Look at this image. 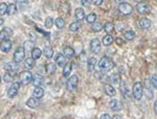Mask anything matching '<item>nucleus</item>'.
<instances>
[{
  "label": "nucleus",
  "instance_id": "nucleus-16",
  "mask_svg": "<svg viewBox=\"0 0 157 119\" xmlns=\"http://www.w3.org/2000/svg\"><path fill=\"white\" fill-rule=\"evenodd\" d=\"M4 69L6 71H11V72H17L19 69V66L18 63L16 62H11V63H7V64L4 66Z\"/></svg>",
  "mask_w": 157,
  "mask_h": 119
},
{
  "label": "nucleus",
  "instance_id": "nucleus-34",
  "mask_svg": "<svg viewBox=\"0 0 157 119\" xmlns=\"http://www.w3.org/2000/svg\"><path fill=\"white\" fill-rule=\"evenodd\" d=\"M121 93H123L124 96H129V88L127 86V84L125 82H121Z\"/></svg>",
  "mask_w": 157,
  "mask_h": 119
},
{
  "label": "nucleus",
  "instance_id": "nucleus-50",
  "mask_svg": "<svg viewBox=\"0 0 157 119\" xmlns=\"http://www.w3.org/2000/svg\"><path fill=\"white\" fill-rule=\"evenodd\" d=\"M115 2H117V3H123V2H125V0H114Z\"/></svg>",
  "mask_w": 157,
  "mask_h": 119
},
{
  "label": "nucleus",
  "instance_id": "nucleus-46",
  "mask_svg": "<svg viewBox=\"0 0 157 119\" xmlns=\"http://www.w3.org/2000/svg\"><path fill=\"white\" fill-rule=\"evenodd\" d=\"M110 118H111L110 114H103V115H101V119H110Z\"/></svg>",
  "mask_w": 157,
  "mask_h": 119
},
{
  "label": "nucleus",
  "instance_id": "nucleus-11",
  "mask_svg": "<svg viewBox=\"0 0 157 119\" xmlns=\"http://www.w3.org/2000/svg\"><path fill=\"white\" fill-rule=\"evenodd\" d=\"M12 45H13V43L10 39L2 40V42L0 43V50H1L2 52H4V54H6V52H9L10 50H11Z\"/></svg>",
  "mask_w": 157,
  "mask_h": 119
},
{
  "label": "nucleus",
  "instance_id": "nucleus-49",
  "mask_svg": "<svg viewBox=\"0 0 157 119\" xmlns=\"http://www.w3.org/2000/svg\"><path fill=\"white\" fill-rule=\"evenodd\" d=\"M29 0H16L17 3H25V2H27Z\"/></svg>",
  "mask_w": 157,
  "mask_h": 119
},
{
  "label": "nucleus",
  "instance_id": "nucleus-39",
  "mask_svg": "<svg viewBox=\"0 0 157 119\" xmlns=\"http://www.w3.org/2000/svg\"><path fill=\"white\" fill-rule=\"evenodd\" d=\"M45 69H46V72L48 73V74H52V73L56 71V65L54 64V63L47 64L46 67H45Z\"/></svg>",
  "mask_w": 157,
  "mask_h": 119
},
{
  "label": "nucleus",
  "instance_id": "nucleus-36",
  "mask_svg": "<svg viewBox=\"0 0 157 119\" xmlns=\"http://www.w3.org/2000/svg\"><path fill=\"white\" fill-rule=\"evenodd\" d=\"M110 80L112 84H114V85H118V84H121V76L120 74H117V73H115V74H112L110 76Z\"/></svg>",
  "mask_w": 157,
  "mask_h": 119
},
{
  "label": "nucleus",
  "instance_id": "nucleus-14",
  "mask_svg": "<svg viewBox=\"0 0 157 119\" xmlns=\"http://www.w3.org/2000/svg\"><path fill=\"white\" fill-rule=\"evenodd\" d=\"M26 106L30 109H36L40 106V100L39 98H36V97H30L29 98V100L26 101Z\"/></svg>",
  "mask_w": 157,
  "mask_h": 119
},
{
  "label": "nucleus",
  "instance_id": "nucleus-37",
  "mask_svg": "<svg viewBox=\"0 0 157 119\" xmlns=\"http://www.w3.org/2000/svg\"><path fill=\"white\" fill-rule=\"evenodd\" d=\"M55 24L59 29H62V28H64V27H65V21H64V19H62V18L56 19Z\"/></svg>",
  "mask_w": 157,
  "mask_h": 119
},
{
  "label": "nucleus",
  "instance_id": "nucleus-6",
  "mask_svg": "<svg viewBox=\"0 0 157 119\" xmlns=\"http://www.w3.org/2000/svg\"><path fill=\"white\" fill-rule=\"evenodd\" d=\"M152 84L150 82V80H146L144 83L143 87H144V94H146V97L148 99H152L153 98V90H152Z\"/></svg>",
  "mask_w": 157,
  "mask_h": 119
},
{
  "label": "nucleus",
  "instance_id": "nucleus-27",
  "mask_svg": "<svg viewBox=\"0 0 157 119\" xmlns=\"http://www.w3.org/2000/svg\"><path fill=\"white\" fill-rule=\"evenodd\" d=\"M41 55H42V50L38 47H34V49L32 50V58L33 59L36 61L38 59H40Z\"/></svg>",
  "mask_w": 157,
  "mask_h": 119
},
{
  "label": "nucleus",
  "instance_id": "nucleus-30",
  "mask_svg": "<svg viewBox=\"0 0 157 119\" xmlns=\"http://www.w3.org/2000/svg\"><path fill=\"white\" fill-rule=\"evenodd\" d=\"M104 30H105L107 34H110L111 35V32L114 30V24L113 23H111V22H107V23H105L104 24Z\"/></svg>",
  "mask_w": 157,
  "mask_h": 119
},
{
  "label": "nucleus",
  "instance_id": "nucleus-44",
  "mask_svg": "<svg viewBox=\"0 0 157 119\" xmlns=\"http://www.w3.org/2000/svg\"><path fill=\"white\" fill-rule=\"evenodd\" d=\"M115 43L117 45H120V46H121V45H124V43H125V42L123 41V39H121V38H116V39H115Z\"/></svg>",
  "mask_w": 157,
  "mask_h": 119
},
{
  "label": "nucleus",
  "instance_id": "nucleus-41",
  "mask_svg": "<svg viewBox=\"0 0 157 119\" xmlns=\"http://www.w3.org/2000/svg\"><path fill=\"white\" fill-rule=\"evenodd\" d=\"M6 9H7V4L4 2L0 3V16H3L4 14H6Z\"/></svg>",
  "mask_w": 157,
  "mask_h": 119
},
{
  "label": "nucleus",
  "instance_id": "nucleus-43",
  "mask_svg": "<svg viewBox=\"0 0 157 119\" xmlns=\"http://www.w3.org/2000/svg\"><path fill=\"white\" fill-rule=\"evenodd\" d=\"M52 25H54V19H52V17L46 18V20H45V27H46V28H52Z\"/></svg>",
  "mask_w": 157,
  "mask_h": 119
},
{
  "label": "nucleus",
  "instance_id": "nucleus-26",
  "mask_svg": "<svg viewBox=\"0 0 157 119\" xmlns=\"http://www.w3.org/2000/svg\"><path fill=\"white\" fill-rule=\"evenodd\" d=\"M113 41H114V39L112 38V36H111L110 34H107L103 38L102 43H103V45H105V46H110V45L113 43Z\"/></svg>",
  "mask_w": 157,
  "mask_h": 119
},
{
  "label": "nucleus",
  "instance_id": "nucleus-4",
  "mask_svg": "<svg viewBox=\"0 0 157 119\" xmlns=\"http://www.w3.org/2000/svg\"><path fill=\"white\" fill-rule=\"evenodd\" d=\"M25 59V50L23 47H18L14 52V62L21 63L23 62Z\"/></svg>",
  "mask_w": 157,
  "mask_h": 119
},
{
  "label": "nucleus",
  "instance_id": "nucleus-3",
  "mask_svg": "<svg viewBox=\"0 0 157 119\" xmlns=\"http://www.w3.org/2000/svg\"><path fill=\"white\" fill-rule=\"evenodd\" d=\"M118 12L124 16H129V15L132 14L133 6L128 2H123V3H120V6H118Z\"/></svg>",
  "mask_w": 157,
  "mask_h": 119
},
{
  "label": "nucleus",
  "instance_id": "nucleus-7",
  "mask_svg": "<svg viewBox=\"0 0 157 119\" xmlns=\"http://www.w3.org/2000/svg\"><path fill=\"white\" fill-rule=\"evenodd\" d=\"M32 78L33 74L29 70L20 73V84H22V85H29V83H32Z\"/></svg>",
  "mask_w": 157,
  "mask_h": 119
},
{
  "label": "nucleus",
  "instance_id": "nucleus-29",
  "mask_svg": "<svg viewBox=\"0 0 157 119\" xmlns=\"http://www.w3.org/2000/svg\"><path fill=\"white\" fill-rule=\"evenodd\" d=\"M63 54L65 55V57L67 58V59H70V58H72L73 55H75V50L72 49L71 47H65L64 48V51H63Z\"/></svg>",
  "mask_w": 157,
  "mask_h": 119
},
{
  "label": "nucleus",
  "instance_id": "nucleus-25",
  "mask_svg": "<svg viewBox=\"0 0 157 119\" xmlns=\"http://www.w3.org/2000/svg\"><path fill=\"white\" fill-rule=\"evenodd\" d=\"M35 67V60L33 58H29L24 62V68L26 70H32Z\"/></svg>",
  "mask_w": 157,
  "mask_h": 119
},
{
  "label": "nucleus",
  "instance_id": "nucleus-52",
  "mask_svg": "<svg viewBox=\"0 0 157 119\" xmlns=\"http://www.w3.org/2000/svg\"><path fill=\"white\" fill-rule=\"evenodd\" d=\"M135 1H137L139 3V2H144V0H135Z\"/></svg>",
  "mask_w": 157,
  "mask_h": 119
},
{
  "label": "nucleus",
  "instance_id": "nucleus-15",
  "mask_svg": "<svg viewBox=\"0 0 157 119\" xmlns=\"http://www.w3.org/2000/svg\"><path fill=\"white\" fill-rule=\"evenodd\" d=\"M138 24H139V27H140L141 29H148L151 27L152 22H151V20L148 19V18H141L140 20H139Z\"/></svg>",
  "mask_w": 157,
  "mask_h": 119
},
{
  "label": "nucleus",
  "instance_id": "nucleus-9",
  "mask_svg": "<svg viewBox=\"0 0 157 119\" xmlns=\"http://www.w3.org/2000/svg\"><path fill=\"white\" fill-rule=\"evenodd\" d=\"M109 108H110L112 111H114V112H117V111L123 110L124 105H123V102H121V100L112 99L110 102H109Z\"/></svg>",
  "mask_w": 157,
  "mask_h": 119
},
{
  "label": "nucleus",
  "instance_id": "nucleus-40",
  "mask_svg": "<svg viewBox=\"0 0 157 119\" xmlns=\"http://www.w3.org/2000/svg\"><path fill=\"white\" fill-rule=\"evenodd\" d=\"M78 28H80V23H78V21L72 22V23L69 25V30H70V32H78Z\"/></svg>",
  "mask_w": 157,
  "mask_h": 119
},
{
  "label": "nucleus",
  "instance_id": "nucleus-23",
  "mask_svg": "<svg viewBox=\"0 0 157 119\" xmlns=\"http://www.w3.org/2000/svg\"><path fill=\"white\" fill-rule=\"evenodd\" d=\"M43 54H44L45 58H47V59H50V58H52V55H54V49H52L50 46H45L44 49H43Z\"/></svg>",
  "mask_w": 157,
  "mask_h": 119
},
{
  "label": "nucleus",
  "instance_id": "nucleus-53",
  "mask_svg": "<svg viewBox=\"0 0 157 119\" xmlns=\"http://www.w3.org/2000/svg\"><path fill=\"white\" fill-rule=\"evenodd\" d=\"M0 83H1V78H0Z\"/></svg>",
  "mask_w": 157,
  "mask_h": 119
},
{
  "label": "nucleus",
  "instance_id": "nucleus-42",
  "mask_svg": "<svg viewBox=\"0 0 157 119\" xmlns=\"http://www.w3.org/2000/svg\"><path fill=\"white\" fill-rule=\"evenodd\" d=\"M150 82L152 84V86H153L154 89L157 90V73H155V74H153L150 78Z\"/></svg>",
  "mask_w": 157,
  "mask_h": 119
},
{
  "label": "nucleus",
  "instance_id": "nucleus-13",
  "mask_svg": "<svg viewBox=\"0 0 157 119\" xmlns=\"http://www.w3.org/2000/svg\"><path fill=\"white\" fill-rule=\"evenodd\" d=\"M13 35V29L11 27H3L0 32V40L10 39Z\"/></svg>",
  "mask_w": 157,
  "mask_h": 119
},
{
  "label": "nucleus",
  "instance_id": "nucleus-5",
  "mask_svg": "<svg viewBox=\"0 0 157 119\" xmlns=\"http://www.w3.org/2000/svg\"><path fill=\"white\" fill-rule=\"evenodd\" d=\"M78 77L77 76V75H72V76H70L69 78H68L67 84H66L67 90L70 91V92L75 91L78 87Z\"/></svg>",
  "mask_w": 157,
  "mask_h": 119
},
{
  "label": "nucleus",
  "instance_id": "nucleus-35",
  "mask_svg": "<svg viewBox=\"0 0 157 119\" xmlns=\"http://www.w3.org/2000/svg\"><path fill=\"white\" fill-rule=\"evenodd\" d=\"M104 25L101 23V22H93L92 23V32H98L103 29Z\"/></svg>",
  "mask_w": 157,
  "mask_h": 119
},
{
  "label": "nucleus",
  "instance_id": "nucleus-33",
  "mask_svg": "<svg viewBox=\"0 0 157 119\" xmlns=\"http://www.w3.org/2000/svg\"><path fill=\"white\" fill-rule=\"evenodd\" d=\"M34 47H35V45L33 41H25L23 44V48L25 51H32V50L34 49Z\"/></svg>",
  "mask_w": 157,
  "mask_h": 119
},
{
  "label": "nucleus",
  "instance_id": "nucleus-24",
  "mask_svg": "<svg viewBox=\"0 0 157 119\" xmlns=\"http://www.w3.org/2000/svg\"><path fill=\"white\" fill-rule=\"evenodd\" d=\"M18 11V9H17V6L15 3H10L9 6H7V9H6V14L9 15V16H13V15H15Z\"/></svg>",
  "mask_w": 157,
  "mask_h": 119
},
{
  "label": "nucleus",
  "instance_id": "nucleus-47",
  "mask_svg": "<svg viewBox=\"0 0 157 119\" xmlns=\"http://www.w3.org/2000/svg\"><path fill=\"white\" fill-rule=\"evenodd\" d=\"M92 0H82V4L83 6H88Z\"/></svg>",
  "mask_w": 157,
  "mask_h": 119
},
{
  "label": "nucleus",
  "instance_id": "nucleus-2",
  "mask_svg": "<svg viewBox=\"0 0 157 119\" xmlns=\"http://www.w3.org/2000/svg\"><path fill=\"white\" fill-rule=\"evenodd\" d=\"M132 94L134 96L136 100H140L143 98L144 95V87H143V84L140 82H136L133 85V89H132Z\"/></svg>",
  "mask_w": 157,
  "mask_h": 119
},
{
  "label": "nucleus",
  "instance_id": "nucleus-22",
  "mask_svg": "<svg viewBox=\"0 0 157 119\" xmlns=\"http://www.w3.org/2000/svg\"><path fill=\"white\" fill-rule=\"evenodd\" d=\"M33 96L36 98H42L43 96H44V89L43 88H41L39 86V87H36L34 89V92H33Z\"/></svg>",
  "mask_w": 157,
  "mask_h": 119
},
{
  "label": "nucleus",
  "instance_id": "nucleus-28",
  "mask_svg": "<svg viewBox=\"0 0 157 119\" xmlns=\"http://www.w3.org/2000/svg\"><path fill=\"white\" fill-rule=\"evenodd\" d=\"M95 65H97V60H95V58H89L87 61V69L88 71H92L93 69H94Z\"/></svg>",
  "mask_w": 157,
  "mask_h": 119
},
{
  "label": "nucleus",
  "instance_id": "nucleus-21",
  "mask_svg": "<svg viewBox=\"0 0 157 119\" xmlns=\"http://www.w3.org/2000/svg\"><path fill=\"white\" fill-rule=\"evenodd\" d=\"M73 65H75V63H69V64L64 66V69H63V76L64 77L69 76L70 73H71L72 68H73Z\"/></svg>",
  "mask_w": 157,
  "mask_h": 119
},
{
  "label": "nucleus",
  "instance_id": "nucleus-31",
  "mask_svg": "<svg viewBox=\"0 0 157 119\" xmlns=\"http://www.w3.org/2000/svg\"><path fill=\"white\" fill-rule=\"evenodd\" d=\"M15 73H16V72L7 71L6 74H4V76H3L4 82H6V83H11V82H13V80H14V77H15Z\"/></svg>",
  "mask_w": 157,
  "mask_h": 119
},
{
  "label": "nucleus",
  "instance_id": "nucleus-12",
  "mask_svg": "<svg viewBox=\"0 0 157 119\" xmlns=\"http://www.w3.org/2000/svg\"><path fill=\"white\" fill-rule=\"evenodd\" d=\"M136 11H137L140 15H147L150 13V7L145 2H139L136 6Z\"/></svg>",
  "mask_w": 157,
  "mask_h": 119
},
{
  "label": "nucleus",
  "instance_id": "nucleus-20",
  "mask_svg": "<svg viewBox=\"0 0 157 119\" xmlns=\"http://www.w3.org/2000/svg\"><path fill=\"white\" fill-rule=\"evenodd\" d=\"M75 19H77L78 21H81V20L84 19L85 18V11H84V9H82V7H78V9H75Z\"/></svg>",
  "mask_w": 157,
  "mask_h": 119
},
{
  "label": "nucleus",
  "instance_id": "nucleus-51",
  "mask_svg": "<svg viewBox=\"0 0 157 119\" xmlns=\"http://www.w3.org/2000/svg\"><path fill=\"white\" fill-rule=\"evenodd\" d=\"M3 19H2V18H0V25H2V24H3Z\"/></svg>",
  "mask_w": 157,
  "mask_h": 119
},
{
  "label": "nucleus",
  "instance_id": "nucleus-18",
  "mask_svg": "<svg viewBox=\"0 0 157 119\" xmlns=\"http://www.w3.org/2000/svg\"><path fill=\"white\" fill-rule=\"evenodd\" d=\"M43 82H44V78H43L42 75H40V74L34 75L33 78H32V83H33V85H34L35 87H39L40 85H42Z\"/></svg>",
  "mask_w": 157,
  "mask_h": 119
},
{
  "label": "nucleus",
  "instance_id": "nucleus-1",
  "mask_svg": "<svg viewBox=\"0 0 157 119\" xmlns=\"http://www.w3.org/2000/svg\"><path fill=\"white\" fill-rule=\"evenodd\" d=\"M114 68V63L113 61L108 57H104L98 62V69L103 72H108Z\"/></svg>",
  "mask_w": 157,
  "mask_h": 119
},
{
  "label": "nucleus",
  "instance_id": "nucleus-45",
  "mask_svg": "<svg viewBox=\"0 0 157 119\" xmlns=\"http://www.w3.org/2000/svg\"><path fill=\"white\" fill-rule=\"evenodd\" d=\"M92 2H93V4H94V6H102L104 0H92Z\"/></svg>",
  "mask_w": 157,
  "mask_h": 119
},
{
  "label": "nucleus",
  "instance_id": "nucleus-17",
  "mask_svg": "<svg viewBox=\"0 0 157 119\" xmlns=\"http://www.w3.org/2000/svg\"><path fill=\"white\" fill-rule=\"evenodd\" d=\"M56 64L59 67H64L66 65V57L63 54H59L56 58Z\"/></svg>",
  "mask_w": 157,
  "mask_h": 119
},
{
  "label": "nucleus",
  "instance_id": "nucleus-19",
  "mask_svg": "<svg viewBox=\"0 0 157 119\" xmlns=\"http://www.w3.org/2000/svg\"><path fill=\"white\" fill-rule=\"evenodd\" d=\"M104 91H105V93L108 96L116 95V90L114 89V87H113V86H111V85H109V84H106V85L104 86Z\"/></svg>",
  "mask_w": 157,
  "mask_h": 119
},
{
  "label": "nucleus",
  "instance_id": "nucleus-38",
  "mask_svg": "<svg viewBox=\"0 0 157 119\" xmlns=\"http://www.w3.org/2000/svg\"><path fill=\"white\" fill-rule=\"evenodd\" d=\"M86 21H87L88 23L92 24L93 22L97 21V15H95L94 13H91V14H89L88 16H86Z\"/></svg>",
  "mask_w": 157,
  "mask_h": 119
},
{
  "label": "nucleus",
  "instance_id": "nucleus-8",
  "mask_svg": "<svg viewBox=\"0 0 157 119\" xmlns=\"http://www.w3.org/2000/svg\"><path fill=\"white\" fill-rule=\"evenodd\" d=\"M19 88H20V82L13 83V85L10 87V89L7 90V96H9L10 98L15 97V96L17 95V93H18Z\"/></svg>",
  "mask_w": 157,
  "mask_h": 119
},
{
  "label": "nucleus",
  "instance_id": "nucleus-10",
  "mask_svg": "<svg viewBox=\"0 0 157 119\" xmlns=\"http://www.w3.org/2000/svg\"><path fill=\"white\" fill-rule=\"evenodd\" d=\"M90 49L92 54H98L101 51V42L98 39H92L90 42Z\"/></svg>",
  "mask_w": 157,
  "mask_h": 119
},
{
  "label": "nucleus",
  "instance_id": "nucleus-32",
  "mask_svg": "<svg viewBox=\"0 0 157 119\" xmlns=\"http://www.w3.org/2000/svg\"><path fill=\"white\" fill-rule=\"evenodd\" d=\"M135 32H133V30H127V32H124V37H125V39L127 40V41H131V40H133L134 38H135Z\"/></svg>",
  "mask_w": 157,
  "mask_h": 119
},
{
  "label": "nucleus",
  "instance_id": "nucleus-48",
  "mask_svg": "<svg viewBox=\"0 0 157 119\" xmlns=\"http://www.w3.org/2000/svg\"><path fill=\"white\" fill-rule=\"evenodd\" d=\"M154 112H155V114L157 115V100L154 102Z\"/></svg>",
  "mask_w": 157,
  "mask_h": 119
}]
</instances>
